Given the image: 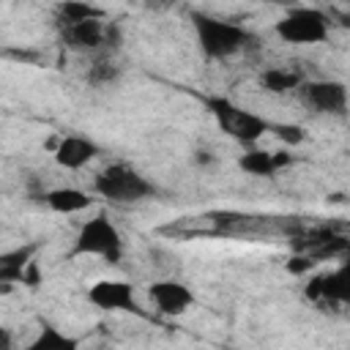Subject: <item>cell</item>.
Returning a JSON list of instances; mask_svg holds the SVG:
<instances>
[{
	"instance_id": "1",
	"label": "cell",
	"mask_w": 350,
	"mask_h": 350,
	"mask_svg": "<svg viewBox=\"0 0 350 350\" xmlns=\"http://www.w3.org/2000/svg\"><path fill=\"white\" fill-rule=\"evenodd\" d=\"M189 19L194 27L197 44L208 60H227V57H232V55H238L254 44V36L246 27L224 22V19L211 16L205 11H191Z\"/></svg>"
},
{
	"instance_id": "2",
	"label": "cell",
	"mask_w": 350,
	"mask_h": 350,
	"mask_svg": "<svg viewBox=\"0 0 350 350\" xmlns=\"http://www.w3.org/2000/svg\"><path fill=\"white\" fill-rule=\"evenodd\" d=\"M93 189L115 205H134V202H142L156 194V186L145 175H139L134 167H126V164L104 167L93 178Z\"/></svg>"
},
{
	"instance_id": "3",
	"label": "cell",
	"mask_w": 350,
	"mask_h": 350,
	"mask_svg": "<svg viewBox=\"0 0 350 350\" xmlns=\"http://www.w3.org/2000/svg\"><path fill=\"white\" fill-rule=\"evenodd\" d=\"M202 101H205L208 112L216 118L219 129H221L227 137H232V139H238V142H243V145H254V142L271 129V123H268L265 118H260V115H254V112H249V109L232 104V101L224 98V96H205Z\"/></svg>"
},
{
	"instance_id": "4",
	"label": "cell",
	"mask_w": 350,
	"mask_h": 350,
	"mask_svg": "<svg viewBox=\"0 0 350 350\" xmlns=\"http://www.w3.org/2000/svg\"><path fill=\"white\" fill-rule=\"evenodd\" d=\"M71 254L74 257L77 254H93V257H101L104 262L115 265L123 257V238H120L118 227L107 219V213H98L79 227Z\"/></svg>"
},
{
	"instance_id": "5",
	"label": "cell",
	"mask_w": 350,
	"mask_h": 350,
	"mask_svg": "<svg viewBox=\"0 0 350 350\" xmlns=\"http://www.w3.org/2000/svg\"><path fill=\"white\" fill-rule=\"evenodd\" d=\"M273 30L287 44H323L328 38V16L320 8H293Z\"/></svg>"
},
{
	"instance_id": "6",
	"label": "cell",
	"mask_w": 350,
	"mask_h": 350,
	"mask_svg": "<svg viewBox=\"0 0 350 350\" xmlns=\"http://www.w3.org/2000/svg\"><path fill=\"white\" fill-rule=\"evenodd\" d=\"M301 101L317 115H345L347 112V88L336 79H304L298 88Z\"/></svg>"
},
{
	"instance_id": "7",
	"label": "cell",
	"mask_w": 350,
	"mask_h": 350,
	"mask_svg": "<svg viewBox=\"0 0 350 350\" xmlns=\"http://www.w3.org/2000/svg\"><path fill=\"white\" fill-rule=\"evenodd\" d=\"M88 298L93 306L104 312H137L139 306L134 301V284L120 282V279H101L88 290Z\"/></svg>"
},
{
	"instance_id": "8",
	"label": "cell",
	"mask_w": 350,
	"mask_h": 350,
	"mask_svg": "<svg viewBox=\"0 0 350 350\" xmlns=\"http://www.w3.org/2000/svg\"><path fill=\"white\" fill-rule=\"evenodd\" d=\"M148 295L153 301V306L167 314V317H178L183 312H189V306L194 304V293L183 284V282H175V279H161V282H153L148 287Z\"/></svg>"
},
{
	"instance_id": "9",
	"label": "cell",
	"mask_w": 350,
	"mask_h": 350,
	"mask_svg": "<svg viewBox=\"0 0 350 350\" xmlns=\"http://www.w3.org/2000/svg\"><path fill=\"white\" fill-rule=\"evenodd\" d=\"M104 25L107 22L101 19H85V22L63 27L60 38L71 52H98L104 49Z\"/></svg>"
},
{
	"instance_id": "10",
	"label": "cell",
	"mask_w": 350,
	"mask_h": 350,
	"mask_svg": "<svg viewBox=\"0 0 350 350\" xmlns=\"http://www.w3.org/2000/svg\"><path fill=\"white\" fill-rule=\"evenodd\" d=\"M98 156V145L88 137H77V134H68L63 137L57 145H55V161L63 167V170H79L85 167L88 161H93Z\"/></svg>"
},
{
	"instance_id": "11",
	"label": "cell",
	"mask_w": 350,
	"mask_h": 350,
	"mask_svg": "<svg viewBox=\"0 0 350 350\" xmlns=\"http://www.w3.org/2000/svg\"><path fill=\"white\" fill-rule=\"evenodd\" d=\"M306 295L309 298H317V301H331V304H347L350 298V290H347V265L336 268V271H328L323 276H314L306 287Z\"/></svg>"
},
{
	"instance_id": "12",
	"label": "cell",
	"mask_w": 350,
	"mask_h": 350,
	"mask_svg": "<svg viewBox=\"0 0 350 350\" xmlns=\"http://www.w3.org/2000/svg\"><path fill=\"white\" fill-rule=\"evenodd\" d=\"M44 202L55 211V213H79L85 208L93 205V197H88L82 189H71V186H60V189H49L44 194Z\"/></svg>"
},
{
	"instance_id": "13",
	"label": "cell",
	"mask_w": 350,
	"mask_h": 350,
	"mask_svg": "<svg viewBox=\"0 0 350 350\" xmlns=\"http://www.w3.org/2000/svg\"><path fill=\"white\" fill-rule=\"evenodd\" d=\"M85 19H104V11L96 8L88 0H60L55 5V25H57V30H63L68 25H77V22H85Z\"/></svg>"
},
{
	"instance_id": "14",
	"label": "cell",
	"mask_w": 350,
	"mask_h": 350,
	"mask_svg": "<svg viewBox=\"0 0 350 350\" xmlns=\"http://www.w3.org/2000/svg\"><path fill=\"white\" fill-rule=\"evenodd\" d=\"M36 246H19L11 252H0V287L8 284H22V273L25 265L33 260Z\"/></svg>"
},
{
	"instance_id": "15",
	"label": "cell",
	"mask_w": 350,
	"mask_h": 350,
	"mask_svg": "<svg viewBox=\"0 0 350 350\" xmlns=\"http://www.w3.org/2000/svg\"><path fill=\"white\" fill-rule=\"evenodd\" d=\"M304 82V77L293 68H282V66H273V68H265L260 74V88L268 90V93H290L295 90L298 85Z\"/></svg>"
},
{
	"instance_id": "16",
	"label": "cell",
	"mask_w": 350,
	"mask_h": 350,
	"mask_svg": "<svg viewBox=\"0 0 350 350\" xmlns=\"http://www.w3.org/2000/svg\"><path fill=\"white\" fill-rule=\"evenodd\" d=\"M241 170L249 172V175H257V178H271L276 172V161H273V153L271 150H246L241 159H238Z\"/></svg>"
},
{
	"instance_id": "17",
	"label": "cell",
	"mask_w": 350,
	"mask_h": 350,
	"mask_svg": "<svg viewBox=\"0 0 350 350\" xmlns=\"http://www.w3.org/2000/svg\"><path fill=\"white\" fill-rule=\"evenodd\" d=\"M85 79L96 88H107V85H115L120 79V66L112 60V57H96L90 66H88V74Z\"/></svg>"
},
{
	"instance_id": "18",
	"label": "cell",
	"mask_w": 350,
	"mask_h": 350,
	"mask_svg": "<svg viewBox=\"0 0 350 350\" xmlns=\"http://www.w3.org/2000/svg\"><path fill=\"white\" fill-rule=\"evenodd\" d=\"M77 345H79L77 339H71V336L60 334V331H57V328H52V325H44V328H41V334L33 339L30 350H74Z\"/></svg>"
},
{
	"instance_id": "19",
	"label": "cell",
	"mask_w": 350,
	"mask_h": 350,
	"mask_svg": "<svg viewBox=\"0 0 350 350\" xmlns=\"http://www.w3.org/2000/svg\"><path fill=\"white\" fill-rule=\"evenodd\" d=\"M271 131L284 142V145H301L304 142V129L298 123H276L271 126Z\"/></svg>"
},
{
	"instance_id": "20",
	"label": "cell",
	"mask_w": 350,
	"mask_h": 350,
	"mask_svg": "<svg viewBox=\"0 0 350 350\" xmlns=\"http://www.w3.org/2000/svg\"><path fill=\"white\" fill-rule=\"evenodd\" d=\"M118 46H120V27L115 22H107L104 25V49L115 52Z\"/></svg>"
},
{
	"instance_id": "21",
	"label": "cell",
	"mask_w": 350,
	"mask_h": 350,
	"mask_svg": "<svg viewBox=\"0 0 350 350\" xmlns=\"http://www.w3.org/2000/svg\"><path fill=\"white\" fill-rule=\"evenodd\" d=\"M312 265H314V260H312L309 254H304V252H298V254H295V257L290 260V265H287V268H290L293 273H304V271H309Z\"/></svg>"
},
{
	"instance_id": "22",
	"label": "cell",
	"mask_w": 350,
	"mask_h": 350,
	"mask_svg": "<svg viewBox=\"0 0 350 350\" xmlns=\"http://www.w3.org/2000/svg\"><path fill=\"white\" fill-rule=\"evenodd\" d=\"M139 5H145V8H150V11H164V8H172V5H178L180 0H137Z\"/></svg>"
},
{
	"instance_id": "23",
	"label": "cell",
	"mask_w": 350,
	"mask_h": 350,
	"mask_svg": "<svg viewBox=\"0 0 350 350\" xmlns=\"http://www.w3.org/2000/svg\"><path fill=\"white\" fill-rule=\"evenodd\" d=\"M11 345H14V336H11V331L0 323V350H8Z\"/></svg>"
},
{
	"instance_id": "24",
	"label": "cell",
	"mask_w": 350,
	"mask_h": 350,
	"mask_svg": "<svg viewBox=\"0 0 350 350\" xmlns=\"http://www.w3.org/2000/svg\"><path fill=\"white\" fill-rule=\"evenodd\" d=\"M211 159H213V156H211L208 150H197V153H194V161H197V164H208Z\"/></svg>"
}]
</instances>
